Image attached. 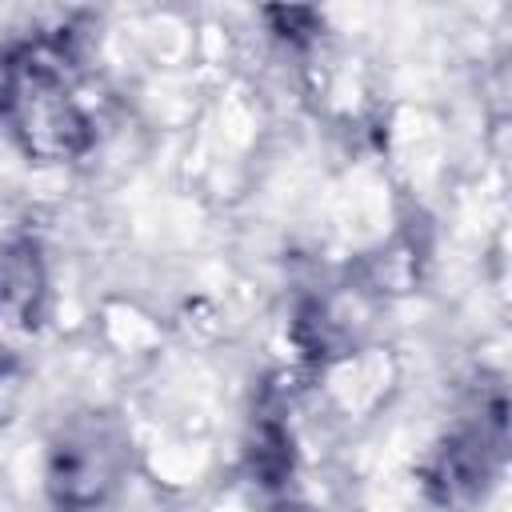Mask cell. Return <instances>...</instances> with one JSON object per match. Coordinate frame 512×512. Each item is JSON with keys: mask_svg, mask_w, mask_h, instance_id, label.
Instances as JSON below:
<instances>
[{"mask_svg": "<svg viewBox=\"0 0 512 512\" xmlns=\"http://www.w3.org/2000/svg\"><path fill=\"white\" fill-rule=\"evenodd\" d=\"M44 260L36 240L0 244V364L16 360L36 340L44 320Z\"/></svg>", "mask_w": 512, "mask_h": 512, "instance_id": "277c9868", "label": "cell"}, {"mask_svg": "<svg viewBox=\"0 0 512 512\" xmlns=\"http://www.w3.org/2000/svg\"><path fill=\"white\" fill-rule=\"evenodd\" d=\"M500 452H504V408H500V400H492V408L480 412V420H468L440 444V452L428 468L432 496L448 508L472 504L484 492L488 476L496 472Z\"/></svg>", "mask_w": 512, "mask_h": 512, "instance_id": "3957f363", "label": "cell"}, {"mask_svg": "<svg viewBox=\"0 0 512 512\" xmlns=\"http://www.w3.org/2000/svg\"><path fill=\"white\" fill-rule=\"evenodd\" d=\"M0 116L36 160H72L92 144V96L68 36L20 40L0 60Z\"/></svg>", "mask_w": 512, "mask_h": 512, "instance_id": "6da1fadb", "label": "cell"}, {"mask_svg": "<svg viewBox=\"0 0 512 512\" xmlns=\"http://www.w3.org/2000/svg\"><path fill=\"white\" fill-rule=\"evenodd\" d=\"M120 432L104 416H84L52 444L48 460V492L60 512H88L96 508L120 472Z\"/></svg>", "mask_w": 512, "mask_h": 512, "instance_id": "7a4b0ae2", "label": "cell"}]
</instances>
